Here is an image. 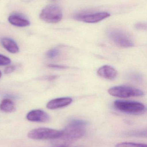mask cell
Wrapping results in <instances>:
<instances>
[{
	"label": "cell",
	"mask_w": 147,
	"mask_h": 147,
	"mask_svg": "<svg viewBox=\"0 0 147 147\" xmlns=\"http://www.w3.org/2000/svg\"><path fill=\"white\" fill-rule=\"evenodd\" d=\"M86 123L80 120H72L61 131V138L64 141L71 142L77 140L83 137L85 133Z\"/></svg>",
	"instance_id": "obj_1"
},
{
	"label": "cell",
	"mask_w": 147,
	"mask_h": 147,
	"mask_svg": "<svg viewBox=\"0 0 147 147\" xmlns=\"http://www.w3.org/2000/svg\"><path fill=\"white\" fill-rule=\"evenodd\" d=\"M114 106L118 110L131 115H141L146 111L145 105L138 102L117 100L114 102Z\"/></svg>",
	"instance_id": "obj_2"
},
{
	"label": "cell",
	"mask_w": 147,
	"mask_h": 147,
	"mask_svg": "<svg viewBox=\"0 0 147 147\" xmlns=\"http://www.w3.org/2000/svg\"><path fill=\"white\" fill-rule=\"evenodd\" d=\"M40 18L48 23H56L59 22L63 18V13L60 7L57 4H51L44 8Z\"/></svg>",
	"instance_id": "obj_3"
},
{
	"label": "cell",
	"mask_w": 147,
	"mask_h": 147,
	"mask_svg": "<svg viewBox=\"0 0 147 147\" xmlns=\"http://www.w3.org/2000/svg\"><path fill=\"white\" fill-rule=\"evenodd\" d=\"M108 92L111 96L121 98L142 96L144 95L143 92L140 89L127 86H114L110 88Z\"/></svg>",
	"instance_id": "obj_4"
},
{
	"label": "cell",
	"mask_w": 147,
	"mask_h": 147,
	"mask_svg": "<svg viewBox=\"0 0 147 147\" xmlns=\"http://www.w3.org/2000/svg\"><path fill=\"white\" fill-rule=\"evenodd\" d=\"M108 38L114 43L123 47H130L134 46V43L130 36L124 31L118 29H111L107 32Z\"/></svg>",
	"instance_id": "obj_5"
},
{
	"label": "cell",
	"mask_w": 147,
	"mask_h": 147,
	"mask_svg": "<svg viewBox=\"0 0 147 147\" xmlns=\"http://www.w3.org/2000/svg\"><path fill=\"white\" fill-rule=\"evenodd\" d=\"M61 136V131L45 127L33 129L28 134V138L33 140L58 139L60 138Z\"/></svg>",
	"instance_id": "obj_6"
},
{
	"label": "cell",
	"mask_w": 147,
	"mask_h": 147,
	"mask_svg": "<svg viewBox=\"0 0 147 147\" xmlns=\"http://www.w3.org/2000/svg\"><path fill=\"white\" fill-rule=\"evenodd\" d=\"M110 13L107 12H98L94 13L80 14L77 16L76 19L86 23H97L110 16Z\"/></svg>",
	"instance_id": "obj_7"
},
{
	"label": "cell",
	"mask_w": 147,
	"mask_h": 147,
	"mask_svg": "<svg viewBox=\"0 0 147 147\" xmlns=\"http://www.w3.org/2000/svg\"><path fill=\"white\" fill-rule=\"evenodd\" d=\"M26 118L28 121L37 122H46L50 120L49 115L41 110H34L28 113Z\"/></svg>",
	"instance_id": "obj_8"
},
{
	"label": "cell",
	"mask_w": 147,
	"mask_h": 147,
	"mask_svg": "<svg viewBox=\"0 0 147 147\" xmlns=\"http://www.w3.org/2000/svg\"><path fill=\"white\" fill-rule=\"evenodd\" d=\"M72 102V98L70 97L59 98L49 101L47 104L46 107L49 109H56L66 107Z\"/></svg>",
	"instance_id": "obj_9"
},
{
	"label": "cell",
	"mask_w": 147,
	"mask_h": 147,
	"mask_svg": "<svg viewBox=\"0 0 147 147\" xmlns=\"http://www.w3.org/2000/svg\"><path fill=\"white\" fill-rule=\"evenodd\" d=\"M97 73L102 78L109 80L114 79L117 75L116 70L108 65H103L100 67L98 70Z\"/></svg>",
	"instance_id": "obj_10"
},
{
	"label": "cell",
	"mask_w": 147,
	"mask_h": 147,
	"mask_svg": "<svg viewBox=\"0 0 147 147\" xmlns=\"http://www.w3.org/2000/svg\"><path fill=\"white\" fill-rule=\"evenodd\" d=\"M9 23L15 26L24 27L28 26L30 23L28 20L17 14H13L9 17Z\"/></svg>",
	"instance_id": "obj_11"
},
{
	"label": "cell",
	"mask_w": 147,
	"mask_h": 147,
	"mask_svg": "<svg viewBox=\"0 0 147 147\" xmlns=\"http://www.w3.org/2000/svg\"><path fill=\"white\" fill-rule=\"evenodd\" d=\"M1 44L9 52L16 53L19 52V47L16 42L9 38H3L1 39Z\"/></svg>",
	"instance_id": "obj_12"
},
{
	"label": "cell",
	"mask_w": 147,
	"mask_h": 147,
	"mask_svg": "<svg viewBox=\"0 0 147 147\" xmlns=\"http://www.w3.org/2000/svg\"><path fill=\"white\" fill-rule=\"evenodd\" d=\"M15 105L14 102L10 99H3L0 103V110L3 112L9 113L14 110Z\"/></svg>",
	"instance_id": "obj_13"
},
{
	"label": "cell",
	"mask_w": 147,
	"mask_h": 147,
	"mask_svg": "<svg viewBox=\"0 0 147 147\" xmlns=\"http://www.w3.org/2000/svg\"><path fill=\"white\" fill-rule=\"evenodd\" d=\"M115 147H147L146 144L133 142H121L118 143Z\"/></svg>",
	"instance_id": "obj_14"
},
{
	"label": "cell",
	"mask_w": 147,
	"mask_h": 147,
	"mask_svg": "<svg viewBox=\"0 0 147 147\" xmlns=\"http://www.w3.org/2000/svg\"><path fill=\"white\" fill-rule=\"evenodd\" d=\"M59 51L58 49L54 48L51 49L47 52L46 56L49 59H54L58 57L59 54Z\"/></svg>",
	"instance_id": "obj_15"
},
{
	"label": "cell",
	"mask_w": 147,
	"mask_h": 147,
	"mask_svg": "<svg viewBox=\"0 0 147 147\" xmlns=\"http://www.w3.org/2000/svg\"><path fill=\"white\" fill-rule=\"evenodd\" d=\"M11 63V60L6 56L0 54V66L8 65Z\"/></svg>",
	"instance_id": "obj_16"
},
{
	"label": "cell",
	"mask_w": 147,
	"mask_h": 147,
	"mask_svg": "<svg viewBox=\"0 0 147 147\" xmlns=\"http://www.w3.org/2000/svg\"><path fill=\"white\" fill-rule=\"evenodd\" d=\"M135 28L138 30H146L147 29L146 23L142 22H138L135 24Z\"/></svg>",
	"instance_id": "obj_17"
},
{
	"label": "cell",
	"mask_w": 147,
	"mask_h": 147,
	"mask_svg": "<svg viewBox=\"0 0 147 147\" xmlns=\"http://www.w3.org/2000/svg\"><path fill=\"white\" fill-rule=\"evenodd\" d=\"M16 67L14 65L7 66L4 69V73L6 74H8L12 73L13 71H14Z\"/></svg>",
	"instance_id": "obj_18"
},
{
	"label": "cell",
	"mask_w": 147,
	"mask_h": 147,
	"mask_svg": "<svg viewBox=\"0 0 147 147\" xmlns=\"http://www.w3.org/2000/svg\"><path fill=\"white\" fill-rule=\"evenodd\" d=\"M48 66L50 67V68H53V69H65L67 68V67H66V66L59 65L50 64L48 65Z\"/></svg>",
	"instance_id": "obj_19"
},
{
	"label": "cell",
	"mask_w": 147,
	"mask_h": 147,
	"mask_svg": "<svg viewBox=\"0 0 147 147\" xmlns=\"http://www.w3.org/2000/svg\"><path fill=\"white\" fill-rule=\"evenodd\" d=\"M130 78H132V80H136V81L137 80L140 81L141 80V77L140 75H138V74H133L130 76Z\"/></svg>",
	"instance_id": "obj_20"
},
{
	"label": "cell",
	"mask_w": 147,
	"mask_h": 147,
	"mask_svg": "<svg viewBox=\"0 0 147 147\" xmlns=\"http://www.w3.org/2000/svg\"><path fill=\"white\" fill-rule=\"evenodd\" d=\"M1 75H2L1 72V71H0V78H1Z\"/></svg>",
	"instance_id": "obj_21"
},
{
	"label": "cell",
	"mask_w": 147,
	"mask_h": 147,
	"mask_svg": "<svg viewBox=\"0 0 147 147\" xmlns=\"http://www.w3.org/2000/svg\"><path fill=\"white\" fill-rule=\"evenodd\" d=\"M68 147L66 146H60V147Z\"/></svg>",
	"instance_id": "obj_22"
}]
</instances>
